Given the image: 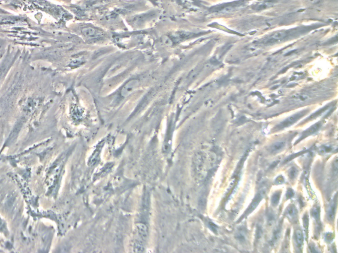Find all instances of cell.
<instances>
[{
    "label": "cell",
    "instance_id": "cell-1",
    "mask_svg": "<svg viewBox=\"0 0 338 253\" xmlns=\"http://www.w3.org/2000/svg\"><path fill=\"white\" fill-rule=\"evenodd\" d=\"M140 86V82L137 79H131L125 83L121 90V94L123 96H127L136 90Z\"/></svg>",
    "mask_w": 338,
    "mask_h": 253
},
{
    "label": "cell",
    "instance_id": "cell-2",
    "mask_svg": "<svg viewBox=\"0 0 338 253\" xmlns=\"http://www.w3.org/2000/svg\"><path fill=\"white\" fill-rule=\"evenodd\" d=\"M266 193V187H263V188L260 189V191L257 193V194L256 195L254 199L253 200L252 202V203L250 204L249 208H248L247 210H246V214H250L252 212L255 210V208L257 206V205H258V204L260 203V201L262 200V198L265 197Z\"/></svg>",
    "mask_w": 338,
    "mask_h": 253
},
{
    "label": "cell",
    "instance_id": "cell-3",
    "mask_svg": "<svg viewBox=\"0 0 338 253\" xmlns=\"http://www.w3.org/2000/svg\"><path fill=\"white\" fill-rule=\"evenodd\" d=\"M286 36V32L283 31H279L276 32L270 36L266 37L265 39H263L262 44H271L278 42L279 41H282L283 39H284Z\"/></svg>",
    "mask_w": 338,
    "mask_h": 253
},
{
    "label": "cell",
    "instance_id": "cell-4",
    "mask_svg": "<svg viewBox=\"0 0 338 253\" xmlns=\"http://www.w3.org/2000/svg\"><path fill=\"white\" fill-rule=\"evenodd\" d=\"M304 114H305V112H300V113H298L296 114L293 115V116L289 117L287 119H285V121H283V122L282 123H280L279 125H277V129L278 130H279V129H285V128L289 127V126H291L293 124H294L295 123H296L297 121L299 120L301 117H302V116Z\"/></svg>",
    "mask_w": 338,
    "mask_h": 253
},
{
    "label": "cell",
    "instance_id": "cell-5",
    "mask_svg": "<svg viewBox=\"0 0 338 253\" xmlns=\"http://www.w3.org/2000/svg\"><path fill=\"white\" fill-rule=\"evenodd\" d=\"M311 98V94L308 93H301L293 96V101L296 103H303L308 101Z\"/></svg>",
    "mask_w": 338,
    "mask_h": 253
},
{
    "label": "cell",
    "instance_id": "cell-6",
    "mask_svg": "<svg viewBox=\"0 0 338 253\" xmlns=\"http://www.w3.org/2000/svg\"><path fill=\"white\" fill-rule=\"evenodd\" d=\"M286 215L291 221H294L297 217V210L294 205H290L286 210Z\"/></svg>",
    "mask_w": 338,
    "mask_h": 253
},
{
    "label": "cell",
    "instance_id": "cell-7",
    "mask_svg": "<svg viewBox=\"0 0 338 253\" xmlns=\"http://www.w3.org/2000/svg\"><path fill=\"white\" fill-rule=\"evenodd\" d=\"M336 197L335 200H333L331 202L329 206V208L328 210V217L330 220H333L334 219V216L336 214V207H337V201Z\"/></svg>",
    "mask_w": 338,
    "mask_h": 253
},
{
    "label": "cell",
    "instance_id": "cell-8",
    "mask_svg": "<svg viewBox=\"0 0 338 253\" xmlns=\"http://www.w3.org/2000/svg\"><path fill=\"white\" fill-rule=\"evenodd\" d=\"M286 142L285 141H279L273 144L270 147V152L272 153H277L285 148Z\"/></svg>",
    "mask_w": 338,
    "mask_h": 253
},
{
    "label": "cell",
    "instance_id": "cell-9",
    "mask_svg": "<svg viewBox=\"0 0 338 253\" xmlns=\"http://www.w3.org/2000/svg\"><path fill=\"white\" fill-rule=\"evenodd\" d=\"M82 32L85 34V36L90 38H93L96 34H98V31L93 27H86L82 30Z\"/></svg>",
    "mask_w": 338,
    "mask_h": 253
},
{
    "label": "cell",
    "instance_id": "cell-10",
    "mask_svg": "<svg viewBox=\"0 0 338 253\" xmlns=\"http://www.w3.org/2000/svg\"><path fill=\"white\" fill-rule=\"evenodd\" d=\"M295 239L297 245L299 247H301L303 245V241H304V236H303V233L301 230L297 229L295 232Z\"/></svg>",
    "mask_w": 338,
    "mask_h": 253
},
{
    "label": "cell",
    "instance_id": "cell-11",
    "mask_svg": "<svg viewBox=\"0 0 338 253\" xmlns=\"http://www.w3.org/2000/svg\"><path fill=\"white\" fill-rule=\"evenodd\" d=\"M260 50V47L257 44H252L248 46L246 49V52L248 54H254L258 52Z\"/></svg>",
    "mask_w": 338,
    "mask_h": 253
},
{
    "label": "cell",
    "instance_id": "cell-12",
    "mask_svg": "<svg viewBox=\"0 0 338 253\" xmlns=\"http://www.w3.org/2000/svg\"><path fill=\"white\" fill-rule=\"evenodd\" d=\"M319 127H320V126L318 124L313 125L312 127H311L310 129H308L307 131H306L304 133L302 134L301 139H304V138H305V137H306V136H308L309 135H311L314 134V133H316V131H318V129H319Z\"/></svg>",
    "mask_w": 338,
    "mask_h": 253
},
{
    "label": "cell",
    "instance_id": "cell-13",
    "mask_svg": "<svg viewBox=\"0 0 338 253\" xmlns=\"http://www.w3.org/2000/svg\"><path fill=\"white\" fill-rule=\"evenodd\" d=\"M280 197H281V193L280 192H277L276 193H274L272 197V203L273 206H277L278 204V203H279V200H280Z\"/></svg>",
    "mask_w": 338,
    "mask_h": 253
},
{
    "label": "cell",
    "instance_id": "cell-14",
    "mask_svg": "<svg viewBox=\"0 0 338 253\" xmlns=\"http://www.w3.org/2000/svg\"><path fill=\"white\" fill-rule=\"evenodd\" d=\"M311 215L316 221L320 219V208L318 207H314L311 210Z\"/></svg>",
    "mask_w": 338,
    "mask_h": 253
},
{
    "label": "cell",
    "instance_id": "cell-15",
    "mask_svg": "<svg viewBox=\"0 0 338 253\" xmlns=\"http://www.w3.org/2000/svg\"><path fill=\"white\" fill-rule=\"evenodd\" d=\"M297 174H298V169L296 168H295V167H292L291 168H290L289 171V176L291 179H295V178L296 177Z\"/></svg>",
    "mask_w": 338,
    "mask_h": 253
},
{
    "label": "cell",
    "instance_id": "cell-16",
    "mask_svg": "<svg viewBox=\"0 0 338 253\" xmlns=\"http://www.w3.org/2000/svg\"><path fill=\"white\" fill-rule=\"evenodd\" d=\"M303 223H304V227L305 231L307 232L308 227V217L307 214H305L304 217H303Z\"/></svg>",
    "mask_w": 338,
    "mask_h": 253
},
{
    "label": "cell",
    "instance_id": "cell-17",
    "mask_svg": "<svg viewBox=\"0 0 338 253\" xmlns=\"http://www.w3.org/2000/svg\"><path fill=\"white\" fill-rule=\"evenodd\" d=\"M284 178L283 177V176L280 175L279 177H277L276 178V181H275V183H276V184H277V185H279V184H282L283 183H284Z\"/></svg>",
    "mask_w": 338,
    "mask_h": 253
},
{
    "label": "cell",
    "instance_id": "cell-18",
    "mask_svg": "<svg viewBox=\"0 0 338 253\" xmlns=\"http://www.w3.org/2000/svg\"><path fill=\"white\" fill-rule=\"evenodd\" d=\"M286 195H287V197L288 198H292L293 197L294 192L292 189H289L287 191V194H286Z\"/></svg>",
    "mask_w": 338,
    "mask_h": 253
},
{
    "label": "cell",
    "instance_id": "cell-19",
    "mask_svg": "<svg viewBox=\"0 0 338 253\" xmlns=\"http://www.w3.org/2000/svg\"><path fill=\"white\" fill-rule=\"evenodd\" d=\"M331 150V148L329 147V146H323L322 148V151L321 152H323V153H327V152H330Z\"/></svg>",
    "mask_w": 338,
    "mask_h": 253
},
{
    "label": "cell",
    "instance_id": "cell-20",
    "mask_svg": "<svg viewBox=\"0 0 338 253\" xmlns=\"http://www.w3.org/2000/svg\"><path fill=\"white\" fill-rule=\"evenodd\" d=\"M308 1L310 2L311 3L314 4V3H319L320 0H308Z\"/></svg>",
    "mask_w": 338,
    "mask_h": 253
}]
</instances>
